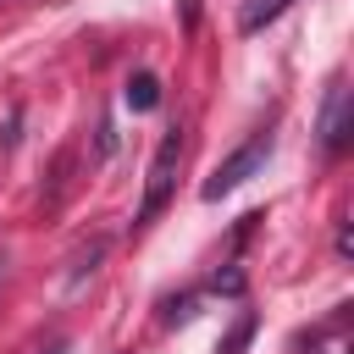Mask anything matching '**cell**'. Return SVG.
Segmentation results:
<instances>
[{
	"instance_id": "1",
	"label": "cell",
	"mask_w": 354,
	"mask_h": 354,
	"mask_svg": "<svg viewBox=\"0 0 354 354\" xmlns=\"http://www.w3.org/2000/svg\"><path fill=\"white\" fill-rule=\"evenodd\" d=\"M266 155H271V133H254L243 149H232L210 177H205V199H221V194H232V188H243L260 166H266Z\"/></svg>"
},
{
	"instance_id": "2",
	"label": "cell",
	"mask_w": 354,
	"mask_h": 354,
	"mask_svg": "<svg viewBox=\"0 0 354 354\" xmlns=\"http://www.w3.org/2000/svg\"><path fill=\"white\" fill-rule=\"evenodd\" d=\"M177 160H183V133L171 127V133L160 138L155 160H149V188H144V205H138V227L160 216V205H166V194H171V171H177Z\"/></svg>"
},
{
	"instance_id": "3",
	"label": "cell",
	"mask_w": 354,
	"mask_h": 354,
	"mask_svg": "<svg viewBox=\"0 0 354 354\" xmlns=\"http://www.w3.org/2000/svg\"><path fill=\"white\" fill-rule=\"evenodd\" d=\"M288 6H293V0H243V11H238V33H260V28L277 22Z\"/></svg>"
},
{
	"instance_id": "4",
	"label": "cell",
	"mask_w": 354,
	"mask_h": 354,
	"mask_svg": "<svg viewBox=\"0 0 354 354\" xmlns=\"http://www.w3.org/2000/svg\"><path fill=\"white\" fill-rule=\"evenodd\" d=\"M127 105L133 111H155L160 105V77L155 72H133L127 77Z\"/></svg>"
},
{
	"instance_id": "5",
	"label": "cell",
	"mask_w": 354,
	"mask_h": 354,
	"mask_svg": "<svg viewBox=\"0 0 354 354\" xmlns=\"http://www.w3.org/2000/svg\"><path fill=\"white\" fill-rule=\"evenodd\" d=\"M332 149L343 144V88H332V111H326V133H321Z\"/></svg>"
},
{
	"instance_id": "6",
	"label": "cell",
	"mask_w": 354,
	"mask_h": 354,
	"mask_svg": "<svg viewBox=\"0 0 354 354\" xmlns=\"http://www.w3.org/2000/svg\"><path fill=\"white\" fill-rule=\"evenodd\" d=\"M249 332H254V321H249V315H243V321H238V332H232V337H227V348H221V354H238V348H243V343H249Z\"/></svg>"
}]
</instances>
